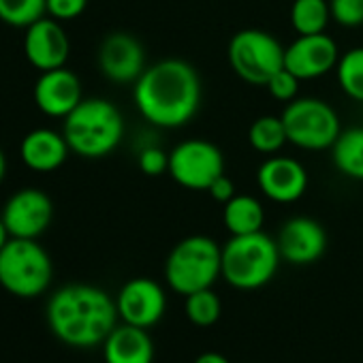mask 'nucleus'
Masks as SVG:
<instances>
[{
	"label": "nucleus",
	"mask_w": 363,
	"mask_h": 363,
	"mask_svg": "<svg viewBox=\"0 0 363 363\" xmlns=\"http://www.w3.org/2000/svg\"><path fill=\"white\" fill-rule=\"evenodd\" d=\"M203 99L197 69L179 58H164L145 67L133 84L137 111L156 128L186 126L199 111Z\"/></svg>",
	"instance_id": "nucleus-1"
},
{
	"label": "nucleus",
	"mask_w": 363,
	"mask_h": 363,
	"mask_svg": "<svg viewBox=\"0 0 363 363\" xmlns=\"http://www.w3.org/2000/svg\"><path fill=\"white\" fill-rule=\"evenodd\" d=\"M116 299L94 284L73 282L58 289L45 306V320L56 340L73 348H92L118 325Z\"/></svg>",
	"instance_id": "nucleus-2"
},
{
	"label": "nucleus",
	"mask_w": 363,
	"mask_h": 363,
	"mask_svg": "<svg viewBox=\"0 0 363 363\" xmlns=\"http://www.w3.org/2000/svg\"><path fill=\"white\" fill-rule=\"evenodd\" d=\"M62 135L82 158H105L124 139V116L107 99H84L62 124Z\"/></svg>",
	"instance_id": "nucleus-3"
},
{
	"label": "nucleus",
	"mask_w": 363,
	"mask_h": 363,
	"mask_svg": "<svg viewBox=\"0 0 363 363\" xmlns=\"http://www.w3.org/2000/svg\"><path fill=\"white\" fill-rule=\"evenodd\" d=\"M280 261L278 244L265 231L231 235L223 246V278L238 291H257L274 280Z\"/></svg>",
	"instance_id": "nucleus-4"
},
{
	"label": "nucleus",
	"mask_w": 363,
	"mask_h": 363,
	"mask_svg": "<svg viewBox=\"0 0 363 363\" xmlns=\"http://www.w3.org/2000/svg\"><path fill=\"white\" fill-rule=\"evenodd\" d=\"M223 276V246L208 235H189L179 240L164 261V280L169 289L186 297L212 289Z\"/></svg>",
	"instance_id": "nucleus-5"
},
{
	"label": "nucleus",
	"mask_w": 363,
	"mask_h": 363,
	"mask_svg": "<svg viewBox=\"0 0 363 363\" xmlns=\"http://www.w3.org/2000/svg\"><path fill=\"white\" fill-rule=\"evenodd\" d=\"M52 278V259L37 240L11 238L0 250V286L7 293L33 299L50 289Z\"/></svg>",
	"instance_id": "nucleus-6"
},
{
	"label": "nucleus",
	"mask_w": 363,
	"mask_h": 363,
	"mask_svg": "<svg viewBox=\"0 0 363 363\" xmlns=\"http://www.w3.org/2000/svg\"><path fill=\"white\" fill-rule=\"evenodd\" d=\"M282 122L289 141L310 152L333 147L335 139L342 133L340 116L335 113V109L327 101L314 96H303L286 103V109L282 111Z\"/></svg>",
	"instance_id": "nucleus-7"
},
{
	"label": "nucleus",
	"mask_w": 363,
	"mask_h": 363,
	"mask_svg": "<svg viewBox=\"0 0 363 363\" xmlns=\"http://www.w3.org/2000/svg\"><path fill=\"white\" fill-rule=\"evenodd\" d=\"M227 54L233 73L250 86H265L272 75L284 69V48L274 35L259 28L235 33Z\"/></svg>",
	"instance_id": "nucleus-8"
},
{
	"label": "nucleus",
	"mask_w": 363,
	"mask_h": 363,
	"mask_svg": "<svg viewBox=\"0 0 363 363\" xmlns=\"http://www.w3.org/2000/svg\"><path fill=\"white\" fill-rule=\"evenodd\" d=\"M225 173L223 150L208 139H186L169 152V175L189 191H208Z\"/></svg>",
	"instance_id": "nucleus-9"
},
{
	"label": "nucleus",
	"mask_w": 363,
	"mask_h": 363,
	"mask_svg": "<svg viewBox=\"0 0 363 363\" xmlns=\"http://www.w3.org/2000/svg\"><path fill=\"white\" fill-rule=\"evenodd\" d=\"M0 216L11 238L37 240L52 225L54 203L41 189H20L7 199Z\"/></svg>",
	"instance_id": "nucleus-10"
},
{
	"label": "nucleus",
	"mask_w": 363,
	"mask_h": 363,
	"mask_svg": "<svg viewBox=\"0 0 363 363\" xmlns=\"http://www.w3.org/2000/svg\"><path fill=\"white\" fill-rule=\"evenodd\" d=\"M118 316L126 325L150 329L164 316L167 295L164 289L152 278H133L122 284L116 297Z\"/></svg>",
	"instance_id": "nucleus-11"
},
{
	"label": "nucleus",
	"mask_w": 363,
	"mask_h": 363,
	"mask_svg": "<svg viewBox=\"0 0 363 363\" xmlns=\"http://www.w3.org/2000/svg\"><path fill=\"white\" fill-rule=\"evenodd\" d=\"M337 60V43L327 37V33L299 35L289 48H284V69H289L301 82L318 79L329 71H335Z\"/></svg>",
	"instance_id": "nucleus-12"
},
{
	"label": "nucleus",
	"mask_w": 363,
	"mask_h": 363,
	"mask_svg": "<svg viewBox=\"0 0 363 363\" xmlns=\"http://www.w3.org/2000/svg\"><path fill=\"white\" fill-rule=\"evenodd\" d=\"M99 69L113 84H135L145 71V50L128 33H111L101 41Z\"/></svg>",
	"instance_id": "nucleus-13"
},
{
	"label": "nucleus",
	"mask_w": 363,
	"mask_h": 363,
	"mask_svg": "<svg viewBox=\"0 0 363 363\" xmlns=\"http://www.w3.org/2000/svg\"><path fill=\"white\" fill-rule=\"evenodd\" d=\"M257 184L274 203H295L308 191V171L295 158L269 156L257 169Z\"/></svg>",
	"instance_id": "nucleus-14"
},
{
	"label": "nucleus",
	"mask_w": 363,
	"mask_h": 363,
	"mask_svg": "<svg viewBox=\"0 0 363 363\" xmlns=\"http://www.w3.org/2000/svg\"><path fill=\"white\" fill-rule=\"evenodd\" d=\"M282 261L291 265L316 263L327 250V233L323 225L310 216L289 218L276 238Z\"/></svg>",
	"instance_id": "nucleus-15"
},
{
	"label": "nucleus",
	"mask_w": 363,
	"mask_h": 363,
	"mask_svg": "<svg viewBox=\"0 0 363 363\" xmlns=\"http://www.w3.org/2000/svg\"><path fill=\"white\" fill-rule=\"evenodd\" d=\"M24 54H26V60L41 73L65 67L71 54L67 30L62 28L58 20L50 16L41 18L39 22L26 28Z\"/></svg>",
	"instance_id": "nucleus-16"
},
{
	"label": "nucleus",
	"mask_w": 363,
	"mask_h": 363,
	"mask_svg": "<svg viewBox=\"0 0 363 363\" xmlns=\"http://www.w3.org/2000/svg\"><path fill=\"white\" fill-rule=\"evenodd\" d=\"M84 101L79 77L67 69L43 71L35 84V105L50 118H67Z\"/></svg>",
	"instance_id": "nucleus-17"
},
{
	"label": "nucleus",
	"mask_w": 363,
	"mask_h": 363,
	"mask_svg": "<svg viewBox=\"0 0 363 363\" xmlns=\"http://www.w3.org/2000/svg\"><path fill=\"white\" fill-rule=\"evenodd\" d=\"M69 143L62 133L52 128H35L20 143L22 162L37 173H52L69 158Z\"/></svg>",
	"instance_id": "nucleus-18"
},
{
	"label": "nucleus",
	"mask_w": 363,
	"mask_h": 363,
	"mask_svg": "<svg viewBox=\"0 0 363 363\" xmlns=\"http://www.w3.org/2000/svg\"><path fill=\"white\" fill-rule=\"evenodd\" d=\"M105 363H154V342L147 329L135 325H116L103 342Z\"/></svg>",
	"instance_id": "nucleus-19"
},
{
	"label": "nucleus",
	"mask_w": 363,
	"mask_h": 363,
	"mask_svg": "<svg viewBox=\"0 0 363 363\" xmlns=\"http://www.w3.org/2000/svg\"><path fill=\"white\" fill-rule=\"evenodd\" d=\"M223 223L231 235H248L263 231L265 210L261 201L252 195H235L225 203Z\"/></svg>",
	"instance_id": "nucleus-20"
},
{
	"label": "nucleus",
	"mask_w": 363,
	"mask_h": 363,
	"mask_svg": "<svg viewBox=\"0 0 363 363\" xmlns=\"http://www.w3.org/2000/svg\"><path fill=\"white\" fill-rule=\"evenodd\" d=\"M331 158L344 177L363 182V126L344 128L331 147Z\"/></svg>",
	"instance_id": "nucleus-21"
},
{
	"label": "nucleus",
	"mask_w": 363,
	"mask_h": 363,
	"mask_svg": "<svg viewBox=\"0 0 363 363\" xmlns=\"http://www.w3.org/2000/svg\"><path fill=\"white\" fill-rule=\"evenodd\" d=\"M331 22L329 0H293L291 26L297 35H320Z\"/></svg>",
	"instance_id": "nucleus-22"
},
{
	"label": "nucleus",
	"mask_w": 363,
	"mask_h": 363,
	"mask_svg": "<svg viewBox=\"0 0 363 363\" xmlns=\"http://www.w3.org/2000/svg\"><path fill=\"white\" fill-rule=\"evenodd\" d=\"M289 141L282 116H261L248 128V143L255 152L274 156Z\"/></svg>",
	"instance_id": "nucleus-23"
},
{
	"label": "nucleus",
	"mask_w": 363,
	"mask_h": 363,
	"mask_svg": "<svg viewBox=\"0 0 363 363\" xmlns=\"http://www.w3.org/2000/svg\"><path fill=\"white\" fill-rule=\"evenodd\" d=\"M335 77L348 99L363 103V48H352L340 56Z\"/></svg>",
	"instance_id": "nucleus-24"
},
{
	"label": "nucleus",
	"mask_w": 363,
	"mask_h": 363,
	"mask_svg": "<svg viewBox=\"0 0 363 363\" xmlns=\"http://www.w3.org/2000/svg\"><path fill=\"white\" fill-rule=\"evenodd\" d=\"M48 16V0H0V22L13 28H28Z\"/></svg>",
	"instance_id": "nucleus-25"
},
{
	"label": "nucleus",
	"mask_w": 363,
	"mask_h": 363,
	"mask_svg": "<svg viewBox=\"0 0 363 363\" xmlns=\"http://www.w3.org/2000/svg\"><path fill=\"white\" fill-rule=\"evenodd\" d=\"M184 312L186 318L197 327H212L218 323L223 314V301L212 289H203L184 297Z\"/></svg>",
	"instance_id": "nucleus-26"
},
{
	"label": "nucleus",
	"mask_w": 363,
	"mask_h": 363,
	"mask_svg": "<svg viewBox=\"0 0 363 363\" xmlns=\"http://www.w3.org/2000/svg\"><path fill=\"white\" fill-rule=\"evenodd\" d=\"M331 20L344 28L363 26V0H329Z\"/></svg>",
	"instance_id": "nucleus-27"
},
{
	"label": "nucleus",
	"mask_w": 363,
	"mask_h": 363,
	"mask_svg": "<svg viewBox=\"0 0 363 363\" xmlns=\"http://www.w3.org/2000/svg\"><path fill=\"white\" fill-rule=\"evenodd\" d=\"M137 164L147 177H158L162 173H169V152H164L156 143H147L139 150Z\"/></svg>",
	"instance_id": "nucleus-28"
},
{
	"label": "nucleus",
	"mask_w": 363,
	"mask_h": 363,
	"mask_svg": "<svg viewBox=\"0 0 363 363\" xmlns=\"http://www.w3.org/2000/svg\"><path fill=\"white\" fill-rule=\"evenodd\" d=\"M299 77H295L289 69H280L276 75H272V79L265 84L267 92L272 94V99L282 101V103H291L297 99L299 92Z\"/></svg>",
	"instance_id": "nucleus-29"
},
{
	"label": "nucleus",
	"mask_w": 363,
	"mask_h": 363,
	"mask_svg": "<svg viewBox=\"0 0 363 363\" xmlns=\"http://www.w3.org/2000/svg\"><path fill=\"white\" fill-rule=\"evenodd\" d=\"M88 7V0H48V16L58 22H71L79 18Z\"/></svg>",
	"instance_id": "nucleus-30"
},
{
	"label": "nucleus",
	"mask_w": 363,
	"mask_h": 363,
	"mask_svg": "<svg viewBox=\"0 0 363 363\" xmlns=\"http://www.w3.org/2000/svg\"><path fill=\"white\" fill-rule=\"evenodd\" d=\"M208 193L212 195V199L214 201H218V203H227L229 199H233L235 197V186H233V182L227 177V173H223L220 177H216L214 179V184L208 189Z\"/></svg>",
	"instance_id": "nucleus-31"
},
{
	"label": "nucleus",
	"mask_w": 363,
	"mask_h": 363,
	"mask_svg": "<svg viewBox=\"0 0 363 363\" xmlns=\"http://www.w3.org/2000/svg\"><path fill=\"white\" fill-rule=\"evenodd\" d=\"M195 363H231V361H229L225 354L210 350V352H201V354L195 359Z\"/></svg>",
	"instance_id": "nucleus-32"
},
{
	"label": "nucleus",
	"mask_w": 363,
	"mask_h": 363,
	"mask_svg": "<svg viewBox=\"0 0 363 363\" xmlns=\"http://www.w3.org/2000/svg\"><path fill=\"white\" fill-rule=\"evenodd\" d=\"M11 240V235H9V231H7V227H5V220H3V216H0V250L5 248V244Z\"/></svg>",
	"instance_id": "nucleus-33"
},
{
	"label": "nucleus",
	"mask_w": 363,
	"mask_h": 363,
	"mask_svg": "<svg viewBox=\"0 0 363 363\" xmlns=\"http://www.w3.org/2000/svg\"><path fill=\"white\" fill-rule=\"evenodd\" d=\"M5 173H7V156H5L3 147H0V182L5 179Z\"/></svg>",
	"instance_id": "nucleus-34"
}]
</instances>
